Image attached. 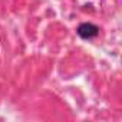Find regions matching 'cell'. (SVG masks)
I'll use <instances>...</instances> for the list:
<instances>
[{
	"label": "cell",
	"instance_id": "1",
	"mask_svg": "<svg viewBox=\"0 0 122 122\" xmlns=\"http://www.w3.org/2000/svg\"><path fill=\"white\" fill-rule=\"evenodd\" d=\"M78 33H79L83 39H91V37H93V36L98 35V29H96L93 25H91V23H83V25L79 26Z\"/></svg>",
	"mask_w": 122,
	"mask_h": 122
}]
</instances>
